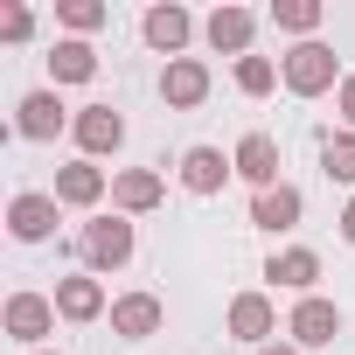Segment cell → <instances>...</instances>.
<instances>
[{"label": "cell", "mask_w": 355, "mask_h": 355, "mask_svg": "<svg viewBox=\"0 0 355 355\" xmlns=\"http://www.w3.org/2000/svg\"><path fill=\"white\" fill-rule=\"evenodd\" d=\"M132 251H139L132 216H91V223L77 230V258H84V272H91V279H98V272H125V265H132Z\"/></svg>", "instance_id": "1"}, {"label": "cell", "mask_w": 355, "mask_h": 355, "mask_svg": "<svg viewBox=\"0 0 355 355\" xmlns=\"http://www.w3.org/2000/svg\"><path fill=\"white\" fill-rule=\"evenodd\" d=\"M279 84H286L293 98L341 91V56H334L327 42H300V49H286V56H279Z\"/></svg>", "instance_id": "2"}, {"label": "cell", "mask_w": 355, "mask_h": 355, "mask_svg": "<svg viewBox=\"0 0 355 355\" xmlns=\"http://www.w3.org/2000/svg\"><path fill=\"white\" fill-rule=\"evenodd\" d=\"M139 35H146V49H153V56L182 63V49H189V35H196V15H189V8H174V0H160V8H146V15H139Z\"/></svg>", "instance_id": "3"}, {"label": "cell", "mask_w": 355, "mask_h": 355, "mask_svg": "<svg viewBox=\"0 0 355 355\" xmlns=\"http://www.w3.org/2000/svg\"><path fill=\"white\" fill-rule=\"evenodd\" d=\"M56 320H63V313H56V300H42V293H8V334H15L28 355L56 334Z\"/></svg>", "instance_id": "4"}, {"label": "cell", "mask_w": 355, "mask_h": 355, "mask_svg": "<svg viewBox=\"0 0 355 355\" xmlns=\"http://www.w3.org/2000/svg\"><path fill=\"white\" fill-rule=\"evenodd\" d=\"M286 334H293V348L306 355V348H334V334H341V306L334 300H300L293 313H286Z\"/></svg>", "instance_id": "5"}, {"label": "cell", "mask_w": 355, "mask_h": 355, "mask_svg": "<svg viewBox=\"0 0 355 355\" xmlns=\"http://www.w3.org/2000/svg\"><path fill=\"white\" fill-rule=\"evenodd\" d=\"M56 196H42V189H21L15 202H8V230H15V244H49L56 237Z\"/></svg>", "instance_id": "6"}, {"label": "cell", "mask_w": 355, "mask_h": 355, "mask_svg": "<svg viewBox=\"0 0 355 355\" xmlns=\"http://www.w3.org/2000/svg\"><path fill=\"white\" fill-rule=\"evenodd\" d=\"M272 334H279V306H272V293H237V300H230V341H244V348H272Z\"/></svg>", "instance_id": "7"}, {"label": "cell", "mask_w": 355, "mask_h": 355, "mask_svg": "<svg viewBox=\"0 0 355 355\" xmlns=\"http://www.w3.org/2000/svg\"><path fill=\"white\" fill-rule=\"evenodd\" d=\"M63 209H98L105 196H112V174L98 167V160H70V167H56V189H49Z\"/></svg>", "instance_id": "8"}, {"label": "cell", "mask_w": 355, "mask_h": 355, "mask_svg": "<svg viewBox=\"0 0 355 355\" xmlns=\"http://www.w3.org/2000/svg\"><path fill=\"white\" fill-rule=\"evenodd\" d=\"M230 160H237V182H251V196L279 189V167H286V160H279V139H272V132H244Z\"/></svg>", "instance_id": "9"}, {"label": "cell", "mask_w": 355, "mask_h": 355, "mask_svg": "<svg viewBox=\"0 0 355 355\" xmlns=\"http://www.w3.org/2000/svg\"><path fill=\"white\" fill-rule=\"evenodd\" d=\"M63 125H77V119L63 112V98H56V91H28V98L15 105V132H21V139H35V146H49Z\"/></svg>", "instance_id": "10"}, {"label": "cell", "mask_w": 355, "mask_h": 355, "mask_svg": "<svg viewBox=\"0 0 355 355\" xmlns=\"http://www.w3.org/2000/svg\"><path fill=\"white\" fill-rule=\"evenodd\" d=\"M70 139L84 146V160L119 153V146H125V112H112V105H84V112H77V125H70Z\"/></svg>", "instance_id": "11"}, {"label": "cell", "mask_w": 355, "mask_h": 355, "mask_svg": "<svg viewBox=\"0 0 355 355\" xmlns=\"http://www.w3.org/2000/svg\"><path fill=\"white\" fill-rule=\"evenodd\" d=\"M265 279H272V286H286V293H300V300H313V286H320V251L286 244V251H272V258H265Z\"/></svg>", "instance_id": "12"}, {"label": "cell", "mask_w": 355, "mask_h": 355, "mask_svg": "<svg viewBox=\"0 0 355 355\" xmlns=\"http://www.w3.org/2000/svg\"><path fill=\"white\" fill-rule=\"evenodd\" d=\"M160 320H167L160 293H119L112 300V334L119 341H146V334H160Z\"/></svg>", "instance_id": "13"}, {"label": "cell", "mask_w": 355, "mask_h": 355, "mask_svg": "<svg viewBox=\"0 0 355 355\" xmlns=\"http://www.w3.org/2000/svg\"><path fill=\"white\" fill-rule=\"evenodd\" d=\"M160 98H167V112H196V105L209 98V63H202V56L167 63V70H160Z\"/></svg>", "instance_id": "14"}, {"label": "cell", "mask_w": 355, "mask_h": 355, "mask_svg": "<svg viewBox=\"0 0 355 355\" xmlns=\"http://www.w3.org/2000/svg\"><path fill=\"white\" fill-rule=\"evenodd\" d=\"M230 174H237V160H230L223 146H189V153H182V189H189V196H223Z\"/></svg>", "instance_id": "15"}, {"label": "cell", "mask_w": 355, "mask_h": 355, "mask_svg": "<svg viewBox=\"0 0 355 355\" xmlns=\"http://www.w3.org/2000/svg\"><path fill=\"white\" fill-rule=\"evenodd\" d=\"M202 35H209L216 56H237V63H244V56H251V35H258V15H251V8H216V15L202 21Z\"/></svg>", "instance_id": "16"}, {"label": "cell", "mask_w": 355, "mask_h": 355, "mask_svg": "<svg viewBox=\"0 0 355 355\" xmlns=\"http://www.w3.org/2000/svg\"><path fill=\"white\" fill-rule=\"evenodd\" d=\"M160 196H167V182H160L153 167H119V174H112L119 216H146V209H160Z\"/></svg>", "instance_id": "17"}, {"label": "cell", "mask_w": 355, "mask_h": 355, "mask_svg": "<svg viewBox=\"0 0 355 355\" xmlns=\"http://www.w3.org/2000/svg\"><path fill=\"white\" fill-rule=\"evenodd\" d=\"M300 216H306V196L293 189V182H279V189H265V196H251V223L258 230H300Z\"/></svg>", "instance_id": "18"}, {"label": "cell", "mask_w": 355, "mask_h": 355, "mask_svg": "<svg viewBox=\"0 0 355 355\" xmlns=\"http://www.w3.org/2000/svg\"><path fill=\"white\" fill-rule=\"evenodd\" d=\"M56 313L63 320H98V313H112V300H105V286L91 279V272H70V279H56Z\"/></svg>", "instance_id": "19"}, {"label": "cell", "mask_w": 355, "mask_h": 355, "mask_svg": "<svg viewBox=\"0 0 355 355\" xmlns=\"http://www.w3.org/2000/svg\"><path fill=\"white\" fill-rule=\"evenodd\" d=\"M49 77H56V84H91V77H98V49L77 42V35H63V42L49 49Z\"/></svg>", "instance_id": "20"}, {"label": "cell", "mask_w": 355, "mask_h": 355, "mask_svg": "<svg viewBox=\"0 0 355 355\" xmlns=\"http://www.w3.org/2000/svg\"><path fill=\"white\" fill-rule=\"evenodd\" d=\"M320 21H327V8H320V0H272V28H279V35L313 42V35H320Z\"/></svg>", "instance_id": "21"}, {"label": "cell", "mask_w": 355, "mask_h": 355, "mask_svg": "<svg viewBox=\"0 0 355 355\" xmlns=\"http://www.w3.org/2000/svg\"><path fill=\"white\" fill-rule=\"evenodd\" d=\"M56 21L84 42V35H98V28L112 21V8H105V0H56Z\"/></svg>", "instance_id": "22"}, {"label": "cell", "mask_w": 355, "mask_h": 355, "mask_svg": "<svg viewBox=\"0 0 355 355\" xmlns=\"http://www.w3.org/2000/svg\"><path fill=\"white\" fill-rule=\"evenodd\" d=\"M320 167H327V182L355 189V132H327L320 139Z\"/></svg>", "instance_id": "23"}, {"label": "cell", "mask_w": 355, "mask_h": 355, "mask_svg": "<svg viewBox=\"0 0 355 355\" xmlns=\"http://www.w3.org/2000/svg\"><path fill=\"white\" fill-rule=\"evenodd\" d=\"M237 91H244V98H272V91H279V63H272V56H244V63H237Z\"/></svg>", "instance_id": "24"}, {"label": "cell", "mask_w": 355, "mask_h": 355, "mask_svg": "<svg viewBox=\"0 0 355 355\" xmlns=\"http://www.w3.org/2000/svg\"><path fill=\"white\" fill-rule=\"evenodd\" d=\"M35 35V15L21 8V0H15V8H0V42H28Z\"/></svg>", "instance_id": "25"}, {"label": "cell", "mask_w": 355, "mask_h": 355, "mask_svg": "<svg viewBox=\"0 0 355 355\" xmlns=\"http://www.w3.org/2000/svg\"><path fill=\"white\" fill-rule=\"evenodd\" d=\"M334 112H341V132H355V70L341 77V91H334Z\"/></svg>", "instance_id": "26"}, {"label": "cell", "mask_w": 355, "mask_h": 355, "mask_svg": "<svg viewBox=\"0 0 355 355\" xmlns=\"http://www.w3.org/2000/svg\"><path fill=\"white\" fill-rule=\"evenodd\" d=\"M341 237L355 244V196H348V209H341Z\"/></svg>", "instance_id": "27"}, {"label": "cell", "mask_w": 355, "mask_h": 355, "mask_svg": "<svg viewBox=\"0 0 355 355\" xmlns=\"http://www.w3.org/2000/svg\"><path fill=\"white\" fill-rule=\"evenodd\" d=\"M258 355H300V348H293V341H272V348H258Z\"/></svg>", "instance_id": "28"}, {"label": "cell", "mask_w": 355, "mask_h": 355, "mask_svg": "<svg viewBox=\"0 0 355 355\" xmlns=\"http://www.w3.org/2000/svg\"><path fill=\"white\" fill-rule=\"evenodd\" d=\"M35 355H49V348H35Z\"/></svg>", "instance_id": "29"}]
</instances>
